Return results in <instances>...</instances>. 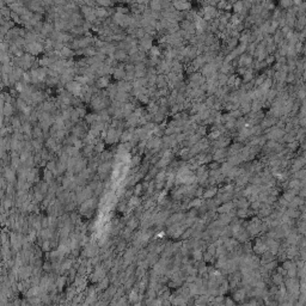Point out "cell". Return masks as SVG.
<instances>
[{
  "mask_svg": "<svg viewBox=\"0 0 306 306\" xmlns=\"http://www.w3.org/2000/svg\"><path fill=\"white\" fill-rule=\"evenodd\" d=\"M233 9H235V11H236L237 13H240L244 10V2H236L233 5Z\"/></svg>",
  "mask_w": 306,
  "mask_h": 306,
  "instance_id": "cell-48",
  "label": "cell"
},
{
  "mask_svg": "<svg viewBox=\"0 0 306 306\" xmlns=\"http://www.w3.org/2000/svg\"><path fill=\"white\" fill-rule=\"evenodd\" d=\"M232 207H233V205L230 203V202H227V203H225L224 206H221V207L219 208V212L223 213V214H227V213H230V210L232 209Z\"/></svg>",
  "mask_w": 306,
  "mask_h": 306,
  "instance_id": "cell-35",
  "label": "cell"
},
{
  "mask_svg": "<svg viewBox=\"0 0 306 306\" xmlns=\"http://www.w3.org/2000/svg\"><path fill=\"white\" fill-rule=\"evenodd\" d=\"M130 99H132V96H129V93H127V92H122V91H118V93L116 95V97L114 100H117V102H120V103H128V102H130Z\"/></svg>",
  "mask_w": 306,
  "mask_h": 306,
  "instance_id": "cell-14",
  "label": "cell"
},
{
  "mask_svg": "<svg viewBox=\"0 0 306 306\" xmlns=\"http://www.w3.org/2000/svg\"><path fill=\"white\" fill-rule=\"evenodd\" d=\"M75 111L78 112V115L80 116V118L83 120L86 117V115H87V112H86V109L84 108V107H79V108H75Z\"/></svg>",
  "mask_w": 306,
  "mask_h": 306,
  "instance_id": "cell-45",
  "label": "cell"
},
{
  "mask_svg": "<svg viewBox=\"0 0 306 306\" xmlns=\"http://www.w3.org/2000/svg\"><path fill=\"white\" fill-rule=\"evenodd\" d=\"M60 54H61L62 60H68V59H73V56H75V52L73 49H71V48L65 46L62 48V50L60 52Z\"/></svg>",
  "mask_w": 306,
  "mask_h": 306,
  "instance_id": "cell-12",
  "label": "cell"
},
{
  "mask_svg": "<svg viewBox=\"0 0 306 306\" xmlns=\"http://www.w3.org/2000/svg\"><path fill=\"white\" fill-rule=\"evenodd\" d=\"M92 28H93V24H91V23H89V22H86V20L84 22L83 29H84V30H85V32H86V31H89L90 29L92 30Z\"/></svg>",
  "mask_w": 306,
  "mask_h": 306,
  "instance_id": "cell-55",
  "label": "cell"
},
{
  "mask_svg": "<svg viewBox=\"0 0 306 306\" xmlns=\"http://www.w3.org/2000/svg\"><path fill=\"white\" fill-rule=\"evenodd\" d=\"M44 84H46V86H48V87H54V86H57V85L60 84V78L48 77Z\"/></svg>",
  "mask_w": 306,
  "mask_h": 306,
  "instance_id": "cell-28",
  "label": "cell"
},
{
  "mask_svg": "<svg viewBox=\"0 0 306 306\" xmlns=\"http://www.w3.org/2000/svg\"><path fill=\"white\" fill-rule=\"evenodd\" d=\"M107 90H108V93H109V98L111 99V102H112V100L115 99V97H116V95L118 93V87H117L116 84H110L109 87H108Z\"/></svg>",
  "mask_w": 306,
  "mask_h": 306,
  "instance_id": "cell-19",
  "label": "cell"
},
{
  "mask_svg": "<svg viewBox=\"0 0 306 306\" xmlns=\"http://www.w3.org/2000/svg\"><path fill=\"white\" fill-rule=\"evenodd\" d=\"M42 249L44 251H49V249H50V243H49V240H44V242H43Z\"/></svg>",
  "mask_w": 306,
  "mask_h": 306,
  "instance_id": "cell-56",
  "label": "cell"
},
{
  "mask_svg": "<svg viewBox=\"0 0 306 306\" xmlns=\"http://www.w3.org/2000/svg\"><path fill=\"white\" fill-rule=\"evenodd\" d=\"M150 55L151 56H160V48L157 46H153V48L150 50Z\"/></svg>",
  "mask_w": 306,
  "mask_h": 306,
  "instance_id": "cell-46",
  "label": "cell"
},
{
  "mask_svg": "<svg viewBox=\"0 0 306 306\" xmlns=\"http://www.w3.org/2000/svg\"><path fill=\"white\" fill-rule=\"evenodd\" d=\"M65 89L66 91H68L71 95H73L74 97H80L82 96V89H83V85L77 82H71L67 85H65Z\"/></svg>",
  "mask_w": 306,
  "mask_h": 306,
  "instance_id": "cell-3",
  "label": "cell"
},
{
  "mask_svg": "<svg viewBox=\"0 0 306 306\" xmlns=\"http://www.w3.org/2000/svg\"><path fill=\"white\" fill-rule=\"evenodd\" d=\"M104 151H105V142L104 141H99L97 145L95 146V153L99 155L100 153H103Z\"/></svg>",
  "mask_w": 306,
  "mask_h": 306,
  "instance_id": "cell-32",
  "label": "cell"
},
{
  "mask_svg": "<svg viewBox=\"0 0 306 306\" xmlns=\"http://www.w3.org/2000/svg\"><path fill=\"white\" fill-rule=\"evenodd\" d=\"M111 169H112V163L111 162H105V163H102V164L98 166L97 173L99 175V177H100L102 180H104V178H107V176H108V173L111 171Z\"/></svg>",
  "mask_w": 306,
  "mask_h": 306,
  "instance_id": "cell-4",
  "label": "cell"
},
{
  "mask_svg": "<svg viewBox=\"0 0 306 306\" xmlns=\"http://www.w3.org/2000/svg\"><path fill=\"white\" fill-rule=\"evenodd\" d=\"M85 121H86V123L87 125H93L96 121H98L99 120V116H98V112H96V114H93V112H90V114H87L86 115V117L84 118Z\"/></svg>",
  "mask_w": 306,
  "mask_h": 306,
  "instance_id": "cell-22",
  "label": "cell"
},
{
  "mask_svg": "<svg viewBox=\"0 0 306 306\" xmlns=\"http://www.w3.org/2000/svg\"><path fill=\"white\" fill-rule=\"evenodd\" d=\"M252 79V70H246L244 74V82H249Z\"/></svg>",
  "mask_w": 306,
  "mask_h": 306,
  "instance_id": "cell-54",
  "label": "cell"
},
{
  "mask_svg": "<svg viewBox=\"0 0 306 306\" xmlns=\"http://www.w3.org/2000/svg\"><path fill=\"white\" fill-rule=\"evenodd\" d=\"M150 9L152 11H155V12H162L163 11V6H162V1H158V0H153L150 2Z\"/></svg>",
  "mask_w": 306,
  "mask_h": 306,
  "instance_id": "cell-25",
  "label": "cell"
},
{
  "mask_svg": "<svg viewBox=\"0 0 306 306\" xmlns=\"http://www.w3.org/2000/svg\"><path fill=\"white\" fill-rule=\"evenodd\" d=\"M138 226H139V220H138L137 218H132V219L128 221V227H129L130 230H135Z\"/></svg>",
  "mask_w": 306,
  "mask_h": 306,
  "instance_id": "cell-41",
  "label": "cell"
},
{
  "mask_svg": "<svg viewBox=\"0 0 306 306\" xmlns=\"http://www.w3.org/2000/svg\"><path fill=\"white\" fill-rule=\"evenodd\" d=\"M111 18H112V20H114V23L117 24L118 27H121L122 29L129 28V25H130L132 16H129V14H121V13H117V12H116Z\"/></svg>",
  "mask_w": 306,
  "mask_h": 306,
  "instance_id": "cell-1",
  "label": "cell"
},
{
  "mask_svg": "<svg viewBox=\"0 0 306 306\" xmlns=\"http://www.w3.org/2000/svg\"><path fill=\"white\" fill-rule=\"evenodd\" d=\"M171 159L172 158H165V157H162L160 159H159V162L154 165V166H157L158 169H162V167H165L167 166L169 164H170V162H171Z\"/></svg>",
  "mask_w": 306,
  "mask_h": 306,
  "instance_id": "cell-30",
  "label": "cell"
},
{
  "mask_svg": "<svg viewBox=\"0 0 306 306\" xmlns=\"http://www.w3.org/2000/svg\"><path fill=\"white\" fill-rule=\"evenodd\" d=\"M32 129H34V125H31L30 122H23L22 125V132L23 134H28V135H32Z\"/></svg>",
  "mask_w": 306,
  "mask_h": 306,
  "instance_id": "cell-26",
  "label": "cell"
},
{
  "mask_svg": "<svg viewBox=\"0 0 306 306\" xmlns=\"http://www.w3.org/2000/svg\"><path fill=\"white\" fill-rule=\"evenodd\" d=\"M47 170H49V171H52V172H54L56 169H57V162H55L54 159L53 160H50V162H48L47 163V166H46Z\"/></svg>",
  "mask_w": 306,
  "mask_h": 306,
  "instance_id": "cell-39",
  "label": "cell"
},
{
  "mask_svg": "<svg viewBox=\"0 0 306 306\" xmlns=\"http://www.w3.org/2000/svg\"><path fill=\"white\" fill-rule=\"evenodd\" d=\"M209 167H210V170H218V169H220V163H219V162L210 163V164H209Z\"/></svg>",
  "mask_w": 306,
  "mask_h": 306,
  "instance_id": "cell-57",
  "label": "cell"
},
{
  "mask_svg": "<svg viewBox=\"0 0 306 306\" xmlns=\"http://www.w3.org/2000/svg\"><path fill=\"white\" fill-rule=\"evenodd\" d=\"M95 14H96V17H97L98 19H107V18L110 17L108 9L102 7V6H98V5L95 7Z\"/></svg>",
  "mask_w": 306,
  "mask_h": 306,
  "instance_id": "cell-8",
  "label": "cell"
},
{
  "mask_svg": "<svg viewBox=\"0 0 306 306\" xmlns=\"http://www.w3.org/2000/svg\"><path fill=\"white\" fill-rule=\"evenodd\" d=\"M146 110L150 112V114H152V115H155L157 112L159 111V104H158L157 102H152V100H151V102L148 103Z\"/></svg>",
  "mask_w": 306,
  "mask_h": 306,
  "instance_id": "cell-24",
  "label": "cell"
},
{
  "mask_svg": "<svg viewBox=\"0 0 306 306\" xmlns=\"http://www.w3.org/2000/svg\"><path fill=\"white\" fill-rule=\"evenodd\" d=\"M22 125H23V122L20 121L19 116H13L12 117V120H11V127L13 128V130L22 129Z\"/></svg>",
  "mask_w": 306,
  "mask_h": 306,
  "instance_id": "cell-27",
  "label": "cell"
},
{
  "mask_svg": "<svg viewBox=\"0 0 306 306\" xmlns=\"http://www.w3.org/2000/svg\"><path fill=\"white\" fill-rule=\"evenodd\" d=\"M142 190H144V185H142L141 183L137 184L135 188H134V195H135V196H139V195L142 193Z\"/></svg>",
  "mask_w": 306,
  "mask_h": 306,
  "instance_id": "cell-52",
  "label": "cell"
},
{
  "mask_svg": "<svg viewBox=\"0 0 306 306\" xmlns=\"http://www.w3.org/2000/svg\"><path fill=\"white\" fill-rule=\"evenodd\" d=\"M14 111H16V109H14V107L11 103H5L4 100H1V114H2V116L13 117Z\"/></svg>",
  "mask_w": 306,
  "mask_h": 306,
  "instance_id": "cell-5",
  "label": "cell"
},
{
  "mask_svg": "<svg viewBox=\"0 0 306 306\" xmlns=\"http://www.w3.org/2000/svg\"><path fill=\"white\" fill-rule=\"evenodd\" d=\"M172 6L175 7V10L181 11V12L188 11L191 7V5L189 2H187V1H175V2H172Z\"/></svg>",
  "mask_w": 306,
  "mask_h": 306,
  "instance_id": "cell-11",
  "label": "cell"
},
{
  "mask_svg": "<svg viewBox=\"0 0 306 306\" xmlns=\"http://www.w3.org/2000/svg\"><path fill=\"white\" fill-rule=\"evenodd\" d=\"M112 157H114V155H112L111 151L105 150L104 152L99 154V160H100V164H102V163H105V162H111Z\"/></svg>",
  "mask_w": 306,
  "mask_h": 306,
  "instance_id": "cell-21",
  "label": "cell"
},
{
  "mask_svg": "<svg viewBox=\"0 0 306 306\" xmlns=\"http://www.w3.org/2000/svg\"><path fill=\"white\" fill-rule=\"evenodd\" d=\"M232 70V66L230 65V64H226V62H224L223 66L220 67V73H223V74H226V73H228L230 71Z\"/></svg>",
  "mask_w": 306,
  "mask_h": 306,
  "instance_id": "cell-44",
  "label": "cell"
},
{
  "mask_svg": "<svg viewBox=\"0 0 306 306\" xmlns=\"http://www.w3.org/2000/svg\"><path fill=\"white\" fill-rule=\"evenodd\" d=\"M274 282H275V283H279V285L282 282V279H281V275H280V274H278V275L274 276Z\"/></svg>",
  "mask_w": 306,
  "mask_h": 306,
  "instance_id": "cell-60",
  "label": "cell"
},
{
  "mask_svg": "<svg viewBox=\"0 0 306 306\" xmlns=\"http://www.w3.org/2000/svg\"><path fill=\"white\" fill-rule=\"evenodd\" d=\"M29 104L27 102H24L22 98H17V104H16V110L18 112H22L27 107H28Z\"/></svg>",
  "mask_w": 306,
  "mask_h": 306,
  "instance_id": "cell-29",
  "label": "cell"
},
{
  "mask_svg": "<svg viewBox=\"0 0 306 306\" xmlns=\"http://www.w3.org/2000/svg\"><path fill=\"white\" fill-rule=\"evenodd\" d=\"M138 47H139V50H141V52H145V53L150 52L153 48V37L146 34V36L144 38L139 40V46Z\"/></svg>",
  "mask_w": 306,
  "mask_h": 306,
  "instance_id": "cell-2",
  "label": "cell"
},
{
  "mask_svg": "<svg viewBox=\"0 0 306 306\" xmlns=\"http://www.w3.org/2000/svg\"><path fill=\"white\" fill-rule=\"evenodd\" d=\"M38 64H40V67H46V68H49L53 64H54V61H53V59H50L48 55H44L42 59L38 60Z\"/></svg>",
  "mask_w": 306,
  "mask_h": 306,
  "instance_id": "cell-16",
  "label": "cell"
},
{
  "mask_svg": "<svg viewBox=\"0 0 306 306\" xmlns=\"http://www.w3.org/2000/svg\"><path fill=\"white\" fill-rule=\"evenodd\" d=\"M97 5L98 6H102V7L108 9V7H111V6H114V2L109 1V0H98Z\"/></svg>",
  "mask_w": 306,
  "mask_h": 306,
  "instance_id": "cell-40",
  "label": "cell"
},
{
  "mask_svg": "<svg viewBox=\"0 0 306 306\" xmlns=\"http://www.w3.org/2000/svg\"><path fill=\"white\" fill-rule=\"evenodd\" d=\"M25 87H27V85L23 83V82H17V83H16V85H14V89H16V90H17V91L19 92V95H20V93H22V92H23V91L25 90Z\"/></svg>",
  "mask_w": 306,
  "mask_h": 306,
  "instance_id": "cell-42",
  "label": "cell"
},
{
  "mask_svg": "<svg viewBox=\"0 0 306 306\" xmlns=\"http://www.w3.org/2000/svg\"><path fill=\"white\" fill-rule=\"evenodd\" d=\"M11 19L13 20L14 23H18V24H23L22 19H20V16L16 12H11Z\"/></svg>",
  "mask_w": 306,
  "mask_h": 306,
  "instance_id": "cell-47",
  "label": "cell"
},
{
  "mask_svg": "<svg viewBox=\"0 0 306 306\" xmlns=\"http://www.w3.org/2000/svg\"><path fill=\"white\" fill-rule=\"evenodd\" d=\"M97 52V49L91 46V47H87V48L83 49V56L84 57H93V56H96Z\"/></svg>",
  "mask_w": 306,
  "mask_h": 306,
  "instance_id": "cell-20",
  "label": "cell"
},
{
  "mask_svg": "<svg viewBox=\"0 0 306 306\" xmlns=\"http://www.w3.org/2000/svg\"><path fill=\"white\" fill-rule=\"evenodd\" d=\"M117 87H118V91H122V92H127V93H130L133 91V83H129V82H126V80H120L116 83Z\"/></svg>",
  "mask_w": 306,
  "mask_h": 306,
  "instance_id": "cell-6",
  "label": "cell"
},
{
  "mask_svg": "<svg viewBox=\"0 0 306 306\" xmlns=\"http://www.w3.org/2000/svg\"><path fill=\"white\" fill-rule=\"evenodd\" d=\"M137 71H147V65H146V62L135 64V72H137Z\"/></svg>",
  "mask_w": 306,
  "mask_h": 306,
  "instance_id": "cell-50",
  "label": "cell"
},
{
  "mask_svg": "<svg viewBox=\"0 0 306 306\" xmlns=\"http://www.w3.org/2000/svg\"><path fill=\"white\" fill-rule=\"evenodd\" d=\"M43 177H44V182H47L48 184H52L53 183V180H54V175L52 171L44 169V173H43Z\"/></svg>",
  "mask_w": 306,
  "mask_h": 306,
  "instance_id": "cell-31",
  "label": "cell"
},
{
  "mask_svg": "<svg viewBox=\"0 0 306 306\" xmlns=\"http://www.w3.org/2000/svg\"><path fill=\"white\" fill-rule=\"evenodd\" d=\"M43 135H44V133H43V130H42V128L40 127V125L34 126V129H32V138H34V139H41V138H43Z\"/></svg>",
  "mask_w": 306,
  "mask_h": 306,
  "instance_id": "cell-23",
  "label": "cell"
},
{
  "mask_svg": "<svg viewBox=\"0 0 306 306\" xmlns=\"http://www.w3.org/2000/svg\"><path fill=\"white\" fill-rule=\"evenodd\" d=\"M140 205V199L139 196H132L130 197V201H129V207L130 208H133V207H137V206H139Z\"/></svg>",
  "mask_w": 306,
  "mask_h": 306,
  "instance_id": "cell-38",
  "label": "cell"
},
{
  "mask_svg": "<svg viewBox=\"0 0 306 306\" xmlns=\"http://www.w3.org/2000/svg\"><path fill=\"white\" fill-rule=\"evenodd\" d=\"M95 85L97 86L99 90H105V89H108L109 85H110V75H109V77L98 78L97 80H96V84H95Z\"/></svg>",
  "mask_w": 306,
  "mask_h": 306,
  "instance_id": "cell-9",
  "label": "cell"
},
{
  "mask_svg": "<svg viewBox=\"0 0 306 306\" xmlns=\"http://www.w3.org/2000/svg\"><path fill=\"white\" fill-rule=\"evenodd\" d=\"M114 59L116 60V61H118V62H128V60H129V55H128V53L125 52V50H121V49H117L116 50V53L114 54Z\"/></svg>",
  "mask_w": 306,
  "mask_h": 306,
  "instance_id": "cell-10",
  "label": "cell"
},
{
  "mask_svg": "<svg viewBox=\"0 0 306 306\" xmlns=\"http://www.w3.org/2000/svg\"><path fill=\"white\" fill-rule=\"evenodd\" d=\"M95 154V146L91 145H85L83 148V155L84 158H92V155Z\"/></svg>",
  "mask_w": 306,
  "mask_h": 306,
  "instance_id": "cell-17",
  "label": "cell"
},
{
  "mask_svg": "<svg viewBox=\"0 0 306 306\" xmlns=\"http://www.w3.org/2000/svg\"><path fill=\"white\" fill-rule=\"evenodd\" d=\"M22 82L25 84V85H29V84H32V75H31V73L27 71L25 73H24V75H23V78H22Z\"/></svg>",
  "mask_w": 306,
  "mask_h": 306,
  "instance_id": "cell-34",
  "label": "cell"
},
{
  "mask_svg": "<svg viewBox=\"0 0 306 306\" xmlns=\"http://www.w3.org/2000/svg\"><path fill=\"white\" fill-rule=\"evenodd\" d=\"M144 29H145L146 34H147V35H150V36H152V37L157 35V30L153 28V27H146V28H144Z\"/></svg>",
  "mask_w": 306,
  "mask_h": 306,
  "instance_id": "cell-51",
  "label": "cell"
},
{
  "mask_svg": "<svg viewBox=\"0 0 306 306\" xmlns=\"http://www.w3.org/2000/svg\"><path fill=\"white\" fill-rule=\"evenodd\" d=\"M71 265H72V260H67V261H65V262H64V264H62V269H70Z\"/></svg>",
  "mask_w": 306,
  "mask_h": 306,
  "instance_id": "cell-58",
  "label": "cell"
},
{
  "mask_svg": "<svg viewBox=\"0 0 306 306\" xmlns=\"http://www.w3.org/2000/svg\"><path fill=\"white\" fill-rule=\"evenodd\" d=\"M137 99L139 100V103H141V104H148V103L151 102V98H150V96H148V95H145V93L140 95Z\"/></svg>",
  "mask_w": 306,
  "mask_h": 306,
  "instance_id": "cell-36",
  "label": "cell"
},
{
  "mask_svg": "<svg viewBox=\"0 0 306 306\" xmlns=\"http://www.w3.org/2000/svg\"><path fill=\"white\" fill-rule=\"evenodd\" d=\"M14 67L12 64H6V65H2L1 67V73H5V74H11L13 72Z\"/></svg>",
  "mask_w": 306,
  "mask_h": 306,
  "instance_id": "cell-33",
  "label": "cell"
},
{
  "mask_svg": "<svg viewBox=\"0 0 306 306\" xmlns=\"http://www.w3.org/2000/svg\"><path fill=\"white\" fill-rule=\"evenodd\" d=\"M126 74H127V72H126V70H121V68H116V71H115V73L112 74V78H114V79H115L116 82H120V80H125Z\"/></svg>",
  "mask_w": 306,
  "mask_h": 306,
  "instance_id": "cell-18",
  "label": "cell"
},
{
  "mask_svg": "<svg viewBox=\"0 0 306 306\" xmlns=\"http://www.w3.org/2000/svg\"><path fill=\"white\" fill-rule=\"evenodd\" d=\"M167 84H169V82H167L166 75H165V74H159V75L157 77V83H155V86H157V89H158V90L167 87Z\"/></svg>",
  "mask_w": 306,
  "mask_h": 306,
  "instance_id": "cell-13",
  "label": "cell"
},
{
  "mask_svg": "<svg viewBox=\"0 0 306 306\" xmlns=\"http://www.w3.org/2000/svg\"><path fill=\"white\" fill-rule=\"evenodd\" d=\"M126 72H135V65L132 62H127L125 66Z\"/></svg>",
  "mask_w": 306,
  "mask_h": 306,
  "instance_id": "cell-53",
  "label": "cell"
},
{
  "mask_svg": "<svg viewBox=\"0 0 306 306\" xmlns=\"http://www.w3.org/2000/svg\"><path fill=\"white\" fill-rule=\"evenodd\" d=\"M201 205V200H194L193 202H190V207H197Z\"/></svg>",
  "mask_w": 306,
  "mask_h": 306,
  "instance_id": "cell-59",
  "label": "cell"
},
{
  "mask_svg": "<svg viewBox=\"0 0 306 306\" xmlns=\"http://www.w3.org/2000/svg\"><path fill=\"white\" fill-rule=\"evenodd\" d=\"M125 121H126V127H127V128H130V127L137 128V126H139V117H137V116L134 115V112H133V115H132L129 118H127Z\"/></svg>",
  "mask_w": 306,
  "mask_h": 306,
  "instance_id": "cell-15",
  "label": "cell"
},
{
  "mask_svg": "<svg viewBox=\"0 0 306 306\" xmlns=\"http://www.w3.org/2000/svg\"><path fill=\"white\" fill-rule=\"evenodd\" d=\"M125 248H126V243L125 242H121L118 245H117V250L118 251H122V250H125Z\"/></svg>",
  "mask_w": 306,
  "mask_h": 306,
  "instance_id": "cell-61",
  "label": "cell"
},
{
  "mask_svg": "<svg viewBox=\"0 0 306 306\" xmlns=\"http://www.w3.org/2000/svg\"><path fill=\"white\" fill-rule=\"evenodd\" d=\"M217 194V189L215 188H209L208 190L203 194V196L206 197V199H209V197H212V196H214V195Z\"/></svg>",
  "mask_w": 306,
  "mask_h": 306,
  "instance_id": "cell-49",
  "label": "cell"
},
{
  "mask_svg": "<svg viewBox=\"0 0 306 306\" xmlns=\"http://www.w3.org/2000/svg\"><path fill=\"white\" fill-rule=\"evenodd\" d=\"M153 137H155V138H163L164 137V130L158 125L155 126V128L153 130Z\"/></svg>",
  "mask_w": 306,
  "mask_h": 306,
  "instance_id": "cell-37",
  "label": "cell"
},
{
  "mask_svg": "<svg viewBox=\"0 0 306 306\" xmlns=\"http://www.w3.org/2000/svg\"><path fill=\"white\" fill-rule=\"evenodd\" d=\"M84 16L80 12H74L72 13V17H71V23L74 25V27H83L84 24Z\"/></svg>",
  "mask_w": 306,
  "mask_h": 306,
  "instance_id": "cell-7",
  "label": "cell"
},
{
  "mask_svg": "<svg viewBox=\"0 0 306 306\" xmlns=\"http://www.w3.org/2000/svg\"><path fill=\"white\" fill-rule=\"evenodd\" d=\"M135 79H137V77H135V72H127V74H126V78H125L126 82L133 83V82H134Z\"/></svg>",
  "mask_w": 306,
  "mask_h": 306,
  "instance_id": "cell-43",
  "label": "cell"
}]
</instances>
